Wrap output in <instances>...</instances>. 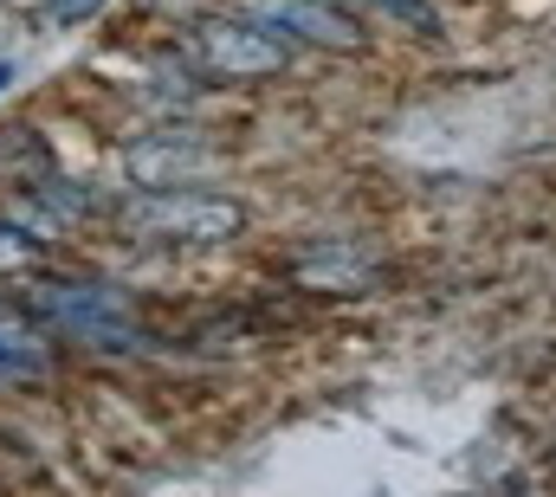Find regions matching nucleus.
<instances>
[{"label":"nucleus","mask_w":556,"mask_h":497,"mask_svg":"<svg viewBox=\"0 0 556 497\" xmlns=\"http://www.w3.org/2000/svg\"><path fill=\"white\" fill-rule=\"evenodd\" d=\"M188 59L201 65V72H214V78H273L291 65V46L278 39L273 26H260V20H227V13H201L194 26H188Z\"/></svg>","instance_id":"f03ea898"},{"label":"nucleus","mask_w":556,"mask_h":497,"mask_svg":"<svg viewBox=\"0 0 556 497\" xmlns=\"http://www.w3.org/2000/svg\"><path fill=\"white\" fill-rule=\"evenodd\" d=\"M124 233L142 246H220L247 227V207L201 188H142L124 201Z\"/></svg>","instance_id":"f257e3e1"},{"label":"nucleus","mask_w":556,"mask_h":497,"mask_svg":"<svg viewBox=\"0 0 556 497\" xmlns=\"http://www.w3.org/2000/svg\"><path fill=\"white\" fill-rule=\"evenodd\" d=\"M33 310L52 330L78 336V343H104V349H130L137 343V310L111 284H39L33 291Z\"/></svg>","instance_id":"7ed1b4c3"},{"label":"nucleus","mask_w":556,"mask_h":497,"mask_svg":"<svg viewBox=\"0 0 556 497\" xmlns=\"http://www.w3.org/2000/svg\"><path fill=\"white\" fill-rule=\"evenodd\" d=\"M369 265L356 258V252H311V258H298V278H311V284H356Z\"/></svg>","instance_id":"0eeeda50"},{"label":"nucleus","mask_w":556,"mask_h":497,"mask_svg":"<svg viewBox=\"0 0 556 497\" xmlns=\"http://www.w3.org/2000/svg\"><path fill=\"white\" fill-rule=\"evenodd\" d=\"M39 369H46L39 343L26 330H0V381H26V374H39Z\"/></svg>","instance_id":"6e6552de"},{"label":"nucleus","mask_w":556,"mask_h":497,"mask_svg":"<svg viewBox=\"0 0 556 497\" xmlns=\"http://www.w3.org/2000/svg\"><path fill=\"white\" fill-rule=\"evenodd\" d=\"M227 155L214 142H194V136H149L137 149H124V175L137 188H188L194 175L220 168Z\"/></svg>","instance_id":"39448f33"},{"label":"nucleus","mask_w":556,"mask_h":497,"mask_svg":"<svg viewBox=\"0 0 556 497\" xmlns=\"http://www.w3.org/2000/svg\"><path fill=\"white\" fill-rule=\"evenodd\" d=\"M247 20L273 26L278 39H317V46H356L363 20L343 13L337 0H240Z\"/></svg>","instance_id":"20e7f679"},{"label":"nucleus","mask_w":556,"mask_h":497,"mask_svg":"<svg viewBox=\"0 0 556 497\" xmlns=\"http://www.w3.org/2000/svg\"><path fill=\"white\" fill-rule=\"evenodd\" d=\"M104 0H46V20L52 26H78V20H91Z\"/></svg>","instance_id":"9d476101"},{"label":"nucleus","mask_w":556,"mask_h":497,"mask_svg":"<svg viewBox=\"0 0 556 497\" xmlns=\"http://www.w3.org/2000/svg\"><path fill=\"white\" fill-rule=\"evenodd\" d=\"M13 72H20V65H13V59H0V91L13 85Z\"/></svg>","instance_id":"9b49d317"},{"label":"nucleus","mask_w":556,"mask_h":497,"mask_svg":"<svg viewBox=\"0 0 556 497\" xmlns=\"http://www.w3.org/2000/svg\"><path fill=\"white\" fill-rule=\"evenodd\" d=\"M356 20L363 13H376V20H395V26H415V33H440V13L427 7V0H343Z\"/></svg>","instance_id":"423d86ee"},{"label":"nucleus","mask_w":556,"mask_h":497,"mask_svg":"<svg viewBox=\"0 0 556 497\" xmlns=\"http://www.w3.org/2000/svg\"><path fill=\"white\" fill-rule=\"evenodd\" d=\"M33 258H39V240L20 233L13 220H0V278H7V271H26Z\"/></svg>","instance_id":"1a4fd4ad"}]
</instances>
